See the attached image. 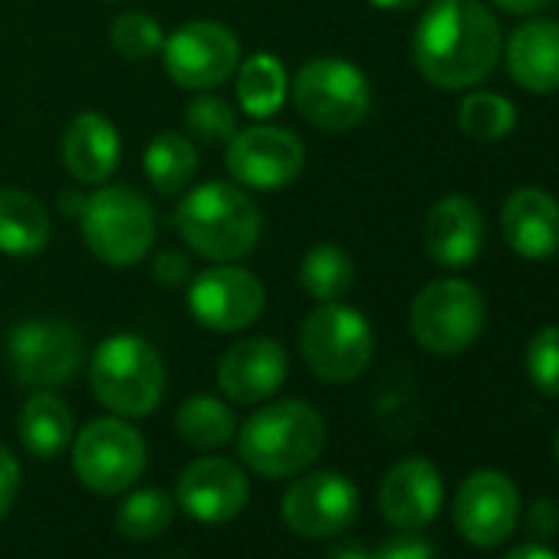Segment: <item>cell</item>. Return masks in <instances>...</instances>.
<instances>
[{
	"label": "cell",
	"mask_w": 559,
	"mask_h": 559,
	"mask_svg": "<svg viewBox=\"0 0 559 559\" xmlns=\"http://www.w3.org/2000/svg\"><path fill=\"white\" fill-rule=\"evenodd\" d=\"M500 50V24L480 0H435L412 37L415 67L438 90H471L484 83Z\"/></svg>",
	"instance_id": "1"
},
{
	"label": "cell",
	"mask_w": 559,
	"mask_h": 559,
	"mask_svg": "<svg viewBox=\"0 0 559 559\" xmlns=\"http://www.w3.org/2000/svg\"><path fill=\"white\" fill-rule=\"evenodd\" d=\"M175 227L198 257L211 263H237L257 247L263 217L240 185L204 181L178 201Z\"/></svg>",
	"instance_id": "2"
},
{
	"label": "cell",
	"mask_w": 559,
	"mask_h": 559,
	"mask_svg": "<svg viewBox=\"0 0 559 559\" xmlns=\"http://www.w3.org/2000/svg\"><path fill=\"white\" fill-rule=\"evenodd\" d=\"M326 444L323 415L300 399L273 402L240 425L237 454L263 477H294L307 471Z\"/></svg>",
	"instance_id": "3"
},
{
	"label": "cell",
	"mask_w": 559,
	"mask_h": 559,
	"mask_svg": "<svg viewBox=\"0 0 559 559\" xmlns=\"http://www.w3.org/2000/svg\"><path fill=\"white\" fill-rule=\"evenodd\" d=\"M90 382L109 412L145 418L165 395V362L148 340L119 333L96 346L90 359Z\"/></svg>",
	"instance_id": "4"
},
{
	"label": "cell",
	"mask_w": 559,
	"mask_h": 559,
	"mask_svg": "<svg viewBox=\"0 0 559 559\" xmlns=\"http://www.w3.org/2000/svg\"><path fill=\"white\" fill-rule=\"evenodd\" d=\"M80 224L93 257L116 270L139 263L152 250L158 230L152 201L129 185L96 188L86 198Z\"/></svg>",
	"instance_id": "5"
},
{
	"label": "cell",
	"mask_w": 559,
	"mask_h": 559,
	"mask_svg": "<svg viewBox=\"0 0 559 559\" xmlns=\"http://www.w3.org/2000/svg\"><path fill=\"white\" fill-rule=\"evenodd\" d=\"M487 323V304L484 294L461 276H441L431 280L428 287L418 290L412 304V336L425 353L435 356H457L471 349Z\"/></svg>",
	"instance_id": "6"
},
{
	"label": "cell",
	"mask_w": 559,
	"mask_h": 559,
	"mask_svg": "<svg viewBox=\"0 0 559 559\" xmlns=\"http://www.w3.org/2000/svg\"><path fill=\"white\" fill-rule=\"evenodd\" d=\"M300 353L307 369L333 385L359 379L376 353V333L369 320L343 300L320 304L300 330Z\"/></svg>",
	"instance_id": "7"
},
{
	"label": "cell",
	"mask_w": 559,
	"mask_h": 559,
	"mask_svg": "<svg viewBox=\"0 0 559 559\" xmlns=\"http://www.w3.org/2000/svg\"><path fill=\"white\" fill-rule=\"evenodd\" d=\"M297 112L323 132H349L372 109V86L366 73L340 57H317L304 63L290 83Z\"/></svg>",
	"instance_id": "8"
},
{
	"label": "cell",
	"mask_w": 559,
	"mask_h": 559,
	"mask_svg": "<svg viewBox=\"0 0 559 559\" xmlns=\"http://www.w3.org/2000/svg\"><path fill=\"white\" fill-rule=\"evenodd\" d=\"M162 63L178 90L211 93L237 73L240 40L217 21H191L165 37Z\"/></svg>",
	"instance_id": "9"
},
{
	"label": "cell",
	"mask_w": 559,
	"mask_h": 559,
	"mask_svg": "<svg viewBox=\"0 0 559 559\" xmlns=\"http://www.w3.org/2000/svg\"><path fill=\"white\" fill-rule=\"evenodd\" d=\"M145 441L122 418H96L73 441L76 477L103 497L129 490L145 471Z\"/></svg>",
	"instance_id": "10"
},
{
	"label": "cell",
	"mask_w": 559,
	"mask_h": 559,
	"mask_svg": "<svg viewBox=\"0 0 559 559\" xmlns=\"http://www.w3.org/2000/svg\"><path fill=\"white\" fill-rule=\"evenodd\" d=\"M227 175L234 185L250 191H284L290 188L307 165V145L297 132L284 126H250L243 132H234L224 155Z\"/></svg>",
	"instance_id": "11"
},
{
	"label": "cell",
	"mask_w": 559,
	"mask_h": 559,
	"mask_svg": "<svg viewBox=\"0 0 559 559\" xmlns=\"http://www.w3.org/2000/svg\"><path fill=\"white\" fill-rule=\"evenodd\" d=\"M185 304L204 330L240 333L260 320L266 307V290L257 273L234 263H217L191 280Z\"/></svg>",
	"instance_id": "12"
},
{
	"label": "cell",
	"mask_w": 559,
	"mask_h": 559,
	"mask_svg": "<svg viewBox=\"0 0 559 559\" xmlns=\"http://www.w3.org/2000/svg\"><path fill=\"white\" fill-rule=\"evenodd\" d=\"M83 359V336L60 320H24L8 336V362L24 385H67Z\"/></svg>",
	"instance_id": "13"
},
{
	"label": "cell",
	"mask_w": 559,
	"mask_h": 559,
	"mask_svg": "<svg viewBox=\"0 0 559 559\" xmlns=\"http://www.w3.org/2000/svg\"><path fill=\"white\" fill-rule=\"evenodd\" d=\"M359 513V490L336 471H313L284 493V523L310 539L343 533Z\"/></svg>",
	"instance_id": "14"
},
{
	"label": "cell",
	"mask_w": 559,
	"mask_h": 559,
	"mask_svg": "<svg viewBox=\"0 0 559 559\" xmlns=\"http://www.w3.org/2000/svg\"><path fill=\"white\" fill-rule=\"evenodd\" d=\"M520 520V493L513 480L500 471L471 474L454 497V526L457 533L487 549L503 543Z\"/></svg>",
	"instance_id": "15"
},
{
	"label": "cell",
	"mask_w": 559,
	"mask_h": 559,
	"mask_svg": "<svg viewBox=\"0 0 559 559\" xmlns=\"http://www.w3.org/2000/svg\"><path fill=\"white\" fill-rule=\"evenodd\" d=\"M287 349L270 336H253L234 343L217 362V385L230 402L257 405L280 392L287 382Z\"/></svg>",
	"instance_id": "16"
},
{
	"label": "cell",
	"mask_w": 559,
	"mask_h": 559,
	"mask_svg": "<svg viewBox=\"0 0 559 559\" xmlns=\"http://www.w3.org/2000/svg\"><path fill=\"white\" fill-rule=\"evenodd\" d=\"M178 503L201 523H227L247 503V474L227 457H201L178 477Z\"/></svg>",
	"instance_id": "17"
},
{
	"label": "cell",
	"mask_w": 559,
	"mask_h": 559,
	"mask_svg": "<svg viewBox=\"0 0 559 559\" xmlns=\"http://www.w3.org/2000/svg\"><path fill=\"white\" fill-rule=\"evenodd\" d=\"M444 500V480L438 467L425 457L399 461L379 490V507L385 520L399 530H421L428 526Z\"/></svg>",
	"instance_id": "18"
},
{
	"label": "cell",
	"mask_w": 559,
	"mask_h": 559,
	"mask_svg": "<svg viewBox=\"0 0 559 559\" xmlns=\"http://www.w3.org/2000/svg\"><path fill=\"white\" fill-rule=\"evenodd\" d=\"M484 230L487 227H484L480 207L464 194H448L428 211L425 227H421V240H425L428 257L438 266L461 270L480 257Z\"/></svg>",
	"instance_id": "19"
},
{
	"label": "cell",
	"mask_w": 559,
	"mask_h": 559,
	"mask_svg": "<svg viewBox=\"0 0 559 559\" xmlns=\"http://www.w3.org/2000/svg\"><path fill=\"white\" fill-rule=\"evenodd\" d=\"M507 247L523 260H546L559 253V201L543 188H516L500 211Z\"/></svg>",
	"instance_id": "20"
},
{
	"label": "cell",
	"mask_w": 559,
	"mask_h": 559,
	"mask_svg": "<svg viewBox=\"0 0 559 559\" xmlns=\"http://www.w3.org/2000/svg\"><path fill=\"white\" fill-rule=\"evenodd\" d=\"M60 158L73 181L80 185H106L122 158V139L119 129L93 109L76 112L63 135H60Z\"/></svg>",
	"instance_id": "21"
},
{
	"label": "cell",
	"mask_w": 559,
	"mask_h": 559,
	"mask_svg": "<svg viewBox=\"0 0 559 559\" xmlns=\"http://www.w3.org/2000/svg\"><path fill=\"white\" fill-rule=\"evenodd\" d=\"M503 60L520 90L549 96L559 93V21L533 17L503 44Z\"/></svg>",
	"instance_id": "22"
},
{
	"label": "cell",
	"mask_w": 559,
	"mask_h": 559,
	"mask_svg": "<svg viewBox=\"0 0 559 559\" xmlns=\"http://www.w3.org/2000/svg\"><path fill=\"white\" fill-rule=\"evenodd\" d=\"M50 211L24 188H0V253L34 257L50 243Z\"/></svg>",
	"instance_id": "23"
},
{
	"label": "cell",
	"mask_w": 559,
	"mask_h": 559,
	"mask_svg": "<svg viewBox=\"0 0 559 559\" xmlns=\"http://www.w3.org/2000/svg\"><path fill=\"white\" fill-rule=\"evenodd\" d=\"M234 76H237V103L257 122L276 116L290 99V73L273 53L243 57Z\"/></svg>",
	"instance_id": "24"
},
{
	"label": "cell",
	"mask_w": 559,
	"mask_h": 559,
	"mask_svg": "<svg viewBox=\"0 0 559 559\" xmlns=\"http://www.w3.org/2000/svg\"><path fill=\"white\" fill-rule=\"evenodd\" d=\"M21 441L37 457H53L73 441V412L53 392H34L17 421Z\"/></svg>",
	"instance_id": "25"
},
{
	"label": "cell",
	"mask_w": 559,
	"mask_h": 559,
	"mask_svg": "<svg viewBox=\"0 0 559 559\" xmlns=\"http://www.w3.org/2000/svg\"><path fill=\"white\" fill-rule=\"evenodd\" d=\"M198 171V148L181 132H158L145 148V175L165 198L181 194Z\"/></svg>",
	"instance_id": "26"
},
{
	"label": "cell",
	"mask_w": 559,
	"mask_h": 559,
	"mask_svg": "<svg viewBox=\"0 0 559 559\" xmlns=\"http://www.w3.org/2000/svg\"><path fill=\"white\" fill-rule=\"evenodd\" d=\"M300 284L317 304L343 300L356 284V263L340 243H317L300 263Z\"/></svg>",
	"instance_id": "27"
},
{
	"label": "cell",
	"mask_w": 559,
	"mask_h": 559,
	"mask_svg": "<svg viewBox=\"0 0 559 559\" xmlns=\"http://www.w3.org/2000/svg\"><path fill=\"white\" fill-rule=\"evenodd\" d=\"M175 428L191 448H201V451L224 448L237 435L234 412L214 395H191L188 402H181L175 415Z\"/></svg>",
	"instance_id": "28"
},
{
	"label": "cell",
	"mask_w": 559,
	"mask_h": 559,
	"mask_svg": "<svg viewBox=\"0 0 559 559\" xmlns=\"http://www.w3.org/2000/svg\"><path fill=\"white\" fill-rule=\"evenodd\" d=\"M516 126V106L500 93H467L457 106V129L474 142L507 139Z\"/></svg>",
	"instance_id": "29"
},
{
	"label": "cell",
	"mask_w": 559,
	"mask_h": 559,
	"mask_svg": "<svg viewBox=\"0 0 559 559\" xmlns=\"http://www.w3.org/2000/svg\"><path fill=\"white\" fill-rule=\"evenodd\" d=\"M171 516H175L171 497L155 487H145V490H135L126 497V503L119 507L116 526L129 539H152L162 530H168Z\"/></svg>",
	"instance_id": "30"
},
{
	"label": "cell",
	"mask_w": 559,
	"mask_h": 559,
	"mask_svg": "<svg viewBox=\"0 0 559 559\" xmlns=\"http://www.w3.org/2000/svg\"><path fill=\"white\" fill-rule=\"evenodd\" d=\"M109 44L112 50L122 57V60H152L162 53V44H165V34H162V24L142 11H126L112 21L109 27Z\"/></svg>",
	"instance_id": "31"
},
{
	"label": "cell",
	"mask_w": 559,
	"mask_h": 559,
	"mask_svg": "<svg viewBox=\"0 0 559 559\" xmlns=\"http://www.w3.org/2000/svg\"><path fill=\"white\" fill-rule=\"evenodd\" d=\"M185 129L191 139L204 145H227L237 132V112L230 109L227 99L214 93H201L185 106Z\"/></svg>",
	"instance_id": "32"
},
{
	"label": "cell",
	"mask_w": 559,
	"mask_h": 559,
	"mask_svg": "<svg viewBox=\"0 0 559 559\" xmlns=\"http://www.w3.org/2000/svg\"><path fill=\"white\" fill-rule=\"evenodd\" d=\"M526 376L536 392L559 399V326H543L526 346Z\"/></svg>",
	"instance_id": "33"
},
{
	"label": "cell",
	"mask_w": 559,
	"mask_h": 559,
	"mask_svg": "<svg viewBox=\"0 0 559 559\" xmlns=\"http://www.w3.org/2000/svg\"><path fill=\"white\" fill-rule=\"evenodd\" d=\"M330 559H435V549L421 536H395V539H385V546H379L376 552L336 549Z\"/></svg>",
	"instance_id": "34"
},
{
	"label": "cell",
	"mask_w": 559,
	"mask_h": 559,
	"mask_svg": "<svg viewBox=\"0 0 559 559\" xmlns=\"http://www.w3.org/2000/svg\"><path fill=\"white\" fill-rule=\"evenodd\" d=\"M17 490H21V464L8 444H0V520H4L8 510L14 507Z\"/></svg>",
	"instance_id": "35"
},
{
	"label": "cell",
	"mask_w": 559,
	"mask_h": 559,
	"mask_svg": "<svg viewBox=\"0 0 559 559\" xmlns=\"http://www.w3.org/2000/svg\"><path fill=\"white\" fill-rule=\"evenodd\" d=\"M152 273H155V280H162L165 287H181V284H188V280H191V263L178 250H162L155 257Z\"/></svg>",
	"instance_id": "36"
},
{
	"label": "cell",
	"mask_w": 559,
	"mask_h": 559,
	"mask_svg": "<svg viewBox=\"0 0 559 559\" xmlns=\"http://www.w3.org/2000/svg\"><path fill=\"white\" fill-rule=\"evenodd\" d=\"M493 4L507 14H516V17H530L536 11H543L549 0H493Z\"/></svg>",
	"instance_id": "37"
},
{
	"label": "cell",
	"mask_w": 559,
	"mask_h": 559,
	"mask_svg": "<svg viewBox=\"0 0 559 559\" xmlns=\"http://www.w3.org/2000/svg\"><path fill=\"white\" fill-rule=\"evenodd\" d=\"M503 559H559V556L549 546H543V543H520Z\"/></svg>",
	"instance_id": "38"
},
{
	"label": "cell",
	"mask_w": 559,
	"mask_h": 559,
	"mask_svg": "<svg viewBox=\"0 0 559 559\" xmlns=\"http://www.w3.org/2000/svg\"><path fill=\"white\" fill-rule=\"evenodd\" d=\"M60 207H63V214H67V217H80V214H83V207H86L83 191H67V194L60 198Z\"/></svg>",
	"instance_id": "39"
},
{
	"label": "cell",
	"mask_w": 559,
	"mask_h": 559,
	"mask_svg": "<svg viewBox=\"0 0 559 559\" xmlns=\"http://www.w3.org/2000/svg\"><path fill=\"white\" fill-rule=\"evenodd\" d=\"M543 523V530H546V536L552 533V503H533V520H530V526L536 530Z\"/></svg>",
	"instance_id": "40"
},
{
	"label": "cell",
	"mask_w": 559,
	"mask_h": 559,
	"mask_svg": "<svg viewBox=\"0 0 559 559\" xmlns=\"http://www.w3.org/2000/svg\"><path fill=\"white\" fill-rule=\"evenodd\" d=\"M369 4L379 11H415L421 0H369Z\"/></svg>",
	"instance_id": "41"
},
{
	"label": "cell",
	"mask_w": 559,
	"mask_h": 559,
	"mask_svg": "<svg viewBox=\"0 0 559 559\" xmlns=\"http://www.w3.org/2000/svg\"><path fill=\"white\" fill-rule=\"evenodd\" d=\"M556 457H559V435H556Z\"/></svg>",
	"instance_id": "42"
}]
</instances>
